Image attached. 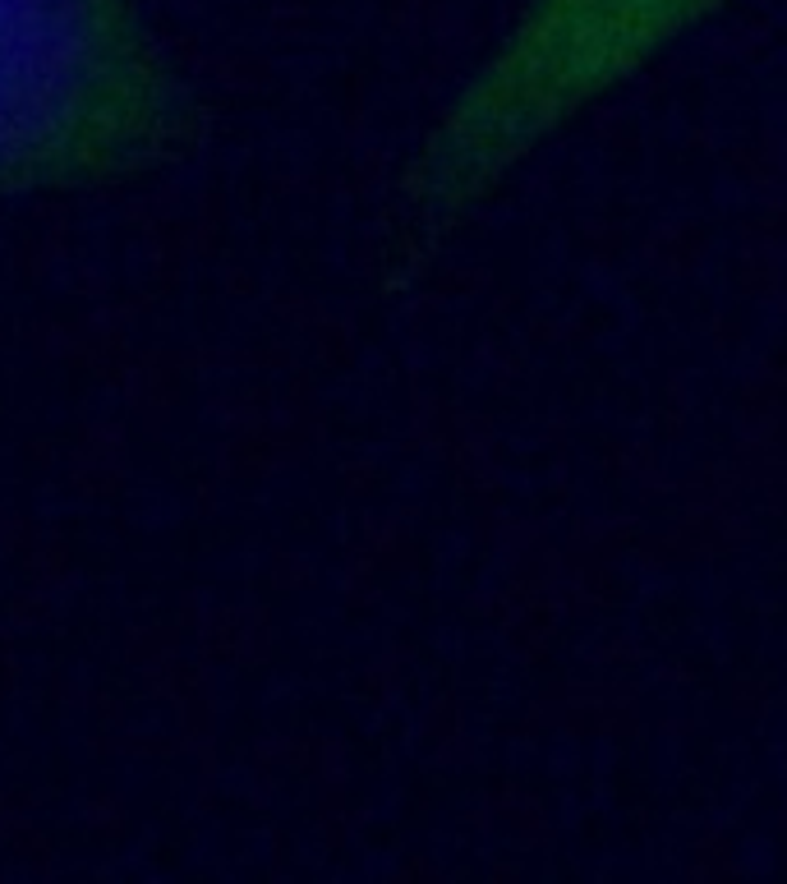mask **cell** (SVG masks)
I'll use <instances>...</instances> for the list:
<instances>
[{
	"label": "cell",
	"instance_id": "cell-1",
	"mask_svg": "<svg viewBox=\"0 0 787 884\" xmlns=\"http://www.w3.org/2000/svg\"><path fill=\"white\" fill-rule=\"evenodd\" d=\"M732 0H520L438 107L397 180L410 254L461 230L507 180L636 84Z\"/></svg>",
	"mask_w": 787,
	"mask_h": 884
},
{
	"label": "cell",
	"instance_id": "cell-2",
	"mask_svg": "<svg viewBox=\"0 0 787 884\" xmlns=\"http://www.w3.org/2000/svg\"><path fill=\"white\" fill-rule=\"evenodd\" d=\"M203 125L143 0H0V203L162 175Z\"/></svg>",
	"mask_w": 787,
	"mask_h": 884
}]
</instances>
